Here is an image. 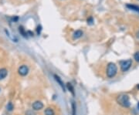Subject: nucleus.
Instances as JSON below:
<instances>
[{
	"mask_svg": "<svg viewBox=\"0 0 139 115\" xmlns=\"http://www.w3.org/2000/svg\"><path fill=\"white\" fill-rule=\"evenodd\" d=\"M117 102L124 107H129L131 105L130 98L127 94H120L117 97Z\"/></svg>",
	"mask_w": 139,
	"mask_h": 115,
	"instance_id": "1",
	"label": "nucleus"
},
{
	"mask_svg": "<svg viewBox=\"0 0 139 115\" xmlns=\"http://www.w3.org/2000/svg\"><path fill=\"white\" fill-rule=\"evenodd\" d=\"M117 73V67L114 63H109L107 67V76L109 78H113Z\"/></svg>",
	"mask_w": 139,
	"mask_h": 115,
	"instance_id": "2",
	"label": "nucleus"
},
{
	"mask_svg": "<svg viewBox=\"0 0 139 115\" xmlns=\"http://www.w3.org/2000/svg\"><path fill=\"white\" fill-rule=\"evenodd\" d=\"M132 65L131 60H127L121 62V69L123 72H126L130 69Z\"/></svg>",
	"mask_w": 139,
	"mask_h": 115,
	"instance_id": "3",
	"label": "nucleus"
},
{
	"mask_svg": "<svg viewBox=\"0 0 139 115\" xmlns=\"http://www.w3.org/2000/svg\"><path fill=\"white\" fill-rule=\"evenodd\" d=\"M18 73H19V74L20 76H22V77H25L28 74V73H29V68L27 66H26V65H22V66H20L19 67V69H18Z\"/></svg>",
	"mask_w": 139,
	"mask_h": 115,
	"instance_id": "4",
	"label": "nucleus"
},
{
	"mask_svg": "<svg viewBox=\"0 0 139 115\" xmlns=\"http://www.w3.org/2000/svg\"><path fill=\"white\" fill-rule=\"evenodd\" d=\"M32 107H33V109L34 111H40V110L43 108V103H42L41 101H36L33 103Z\"/></svg>",
	"mask_w": 139,
	"mask_h": 115,
	"instance_id": "5",
	"label": "nucleus"
},
{
	"mask_svg": "<svg viewBox=\"0 0 139 115\" xmlns=\"http://www.w3.org/2000/svg\"><path fill=\"white\" fill-rule=\"evenodd\" d=\"M54 78H55V80H56V81L57 82V83L59 85H60L61 87H62V89H63V91H66L65 90V89H66V87H65V85H64V83H63V82L62 81V80H61V78L59 77L58 75H56V74H54Z\"/></svg>",
	"mask_w": 139,
	"mask_h": 115,
	"instance_id": "6",
	"label": "nucleus"
},
{
	"mask_svg": "<svg viewBox=\"0 0 139 115\" xmlns=\"http://www.w3.org/2000/svg\"><path fill=\"white\" fill-rule=\"evenodd\" d=\"M8 75V70L6 68H2L0 69V80L5 79Z\"/></svg>",
	"mask_w": 139,
	"mask_h": 115,
	"instance_id": "7",
	"label": "nucleus"
},
{
	"mask_svg": "<svg viewBox=\"0 0 139 115\" xmlns=\"http://www.w3.org/2000/svg\"><path fill=\"white\" fill-rule=\"evenodd\" d=\"M82 36H83V31L81 30V29H78V30H76L75 32L73 33V39H77L81 38Z\"/></svg>",
	"mask_w": 139,
	"mask_h": 115,
	"instance_id": "8",
	"label": "nucleus"
},
{
	"mask_svg": "<svg viewBox=\"0 0 139 115\" xmlns=\"http://www.w3.org/2000/svg\"><path fill=\"white\" fill-rule=\"evenodd\" d=\"M66 87H67V88L69 90V91L72 93V95H73V96L75 95V92H74V88H73V85L71 84L70 83H67V84H66Z\"/></svg>",
	"mask_w": 139,
	"mask_h": 115,
	"instance_id": "9",
	"label": "nucleus"
},
{
	"mask_svg": "<svg viewBox=\"0 0 139 115\" xmlns=\"http://www.w3.org/2000/svg\"><path fill=\"white\" fill-rule=\"evenodd\" d=\"M44 114H45V115H55V112H54V111H53L52 108L47 107V108L45 110Z\"/></svg>",
	"mask_w": 139,
	"mask_h": 115,
	"instance_id": "10",
	"label": "nucleus"
},
{
	"mask_svg": "<svg viewBox=\"0 0 139 115\" xmlns=\"http://www.w3.org/2000/svg\"><path fill=\"white\" fill-rule=\"evenodd\" d=\"M6 108H7V111H12L13 110V108H14L13 103H11V102L8 103L7 106H6Z\"/></svg>",
	"mask_w": 139,
	"mask_h": 115,
	"instance_id": "11",
	"label": "nucleus"
},
{
	"mask_svg": "<svg viewBox=\"0 0 139 115\" xmlns=\"http://www.w3.org/2000/svg\"><path fill=\"white\" fill-rule=\"evenodd\" d=\"M19 33L22 34L23 36H25V37H26V36H27V33L25 32V30H24V29L23 28V26H19Z\"/></svg>",
	"mask_w": 139,
	"mask_h": 115,
	"instance_id": "12",
	"label": "nucleus"
},
{
	"mask_svg": "<svg viewBox=\"0 0 139 115\" xmlns=\"http://www.w3.org/2000/svg\"><path fill=\"white\" fill-rule=\"evenodd\" d=\"M134 58H135L136 62H139V51L135 53V55H134Z\"/></svg>",
	"mask_w": 139,
	"mask_h": 115,
	"instance_id": "13",
	"label": "nucleus"
},
{
	"mask_svg": "<svg viewBox=\"0 0 139 115\" xmlns=\"http://www.w3.org/2000/svg\"><path fill=\"white\" fill-rule=\"evenodd\" d=\"M72 110H73V115H76V105L74 102L72 103Z\"/></svg>",
	"mask_w": 139,
	"mask_h": 115,
	"instance_id": "14",
	"label": "nucleus"
},
{
	"mask_svg": "<svg viewBox=\"0 0 139 115\" xmlns=\"http://www.w3.org/2000/svg\"><path fill=\"white\" fill-rule=\"evenodd\" d=\"M93 23H94V19H93L92 17H90L89 19H87V23L89 25H92Z\"/></svg>",
	"mask_w": 139,
	"mask_h": 115,
	"instance_id": "15",
	"label": "nucleus"
},
{
	"mask_svg": "<svg viewBox=\"0 0 139 115\" xmlns=\"http://www.w3.org/2000/svg\"><path fill=\"white\" fill-rule=\"evenodd\" d=\"M26 115H36V114L33 111H28L27 112H26Z\"/></svg>",
	"mask_w": 139,
	"mask_h": 115,
	"instance_id": "16",
	"label": "nucleus"
},
{
	"mask_svg": "<svg viewBox=\"0 0 139 115\" xmlns=\"http://www.w3.org/2000/svg\"><path fill=\"white\" fill-rule=\"evenodd\" d=\"M138 110H139V102H138Z\"/></svg>",
	"mask_w": 139,
	"mask_h": 115,
	"instance_id": "17",
	"label": "nucleus"
},
{
	"mask_svg": "<svg viewBox=\"0 0 139 115\" xmlns=\"http://www.w3.org/2000/svg\"><path fill=\"white\" fill-rule=\"evenodd\" d=\"M138 88H139V85H138Z\"/></svg>",
	"mask_w": 139,
	"mask_h": 115,
	"instance_id": "18",
	"label": "nucleus"
},
{
	"mask_svg": "<svg viewBox=\"0 0 139 115\" xmlns=\"http://www.w3.org/2000/svg\"><path fill=\"white\" fill-rule=\"evenodd\" d=\"M0 90H1V89H0Z\"/></svg>",
	"mask_w": 139,
	"mask_h": 115,
	"instance_id": "19",
	"label": "nucleus"
}]
</instances>
